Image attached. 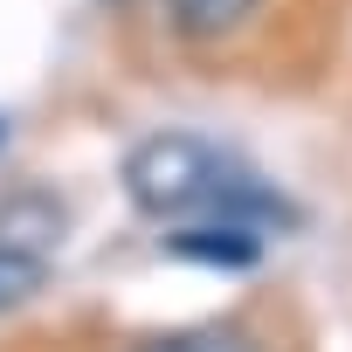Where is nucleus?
Returning a JSON list of instances; mask_svg holds the SVG:
<instances>
[{
    "instance_id": "obj_1",
    "label": "nucleus",
    "mask_w": 352,
    "mask_h": 352,
    "mask_svg": "<svg viewBox=\"0 0 352 352\" xmlns=\"http://www.w3.org/2000/svg\"><path fill=\"white\" fill-rule=\"evenodd\" d=\"M118 187L145 221H166V228H187V221H242L256 235L297 228V208L263 173L201 131H145L118 159Z\"/></svg>"
},
{
    "instance_id": "obj_2",
    "label": "nucleus",
    "mask_w": 352,
    "mask_h": 352,
    "mask_svg": "<svg viewBox=\"0 0 352 352\" xmlns=\"http://www.w3.org/2000/svg\"><path fill=\"white\" fill-rule=\"evenodd\" d=\"M263 242H270V235H256V228H242V221H187V228L166 235V256H173V263H194V270L242 276V270L263 263Z\"/></svg>"
},
{
    "instance_id": "obj_3",
    "label": "nucleus",
    "mask_w": 352,
    "mask_h": 352,
    "mask_svg": "<svg viewBox=\"0 0 352 352\" xmlns=\"http://www.w3.org/2000/svg\"><path fill=\"white\" fill-rule=\"evenodd\" d=\"M263 0H166V21L187 49H208V42H228Z\"/></svg>"
},
{
    "instance_id": "obj_4",
    "label": "nucleus",
    "mask_w": 352,
    "mask_h": 352,
    "mask_svg": "<svg viewBox=\"0 0 352 352\" xmlns=\"http://www.w3.org/2000/svg\"><path fill=\"white\" fill-rule=\"evenodd\" d=\"M131 352H270V345L235 318H208V324H180V331H152Z\"/></svg>"
},
{
    "instance_id": "obj_5",
    "label": "nucleus",
    "mask_w": 352,
    "mask_h": 352,
    "mask_svg": "<svg viewBox=\"0 0 352 352\" xmlns=\"http://www.w3.org/2000/svg\"><path fill=\"white\" fill-rule=\"evenodd\" d=\"M42 283H49V249L21 242V235H0V318L21 311L28 297H42Z\"/></svg>"
}]
</instances>
